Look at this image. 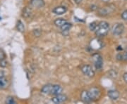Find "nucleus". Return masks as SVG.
<instances>
[{"instance_id": "1", "label": "nucleus", "mask_w": 127, "mask_h": 104, "mask_svg": "<svg viewBox=\"0 0 127 104\" xmlns=\"http://www.w3.org/2000/svg\"><path fill=\"white\" fill-rule=\"evenodd\" d=\"M109 30V23L106 21H101L97 24L95 30V35L97 37H104L107 35Z\"/></svg>"}, {"instance_id": "2", "label": "nucleus", "mask_w": 127, "mask_h": 104, "mask_svg": "<svg viewBox=\"0 0 127 104\" xmlns=\"http://www.w3.org/2000/svg\"><path fill=\"white\" fill-rule=\"evenodd\" d=\"M92 59L94 63L95 68L97 70H100L102 68L103 66V61H102V58L99 54H95L93 55L92 56Z\"/></svg>"}, {"instance_id": "3", "label": "nucleus", "mask_w": 127, "mask_h": 104, "mask_svg": "<svg viewBox=\"0 0 127 104\" xmlns=\"http://www.w3.org/2000/svg\"><path fill=\"white\" fill-rule=\"evenodd\" d=\"M88 93H89V95L91 96L92 101H97V99H99L100 95H101L100 90L97 87L91 88L90 90L88 91Z\"/></svg>"}, {"instance_id": "4", "label": "nucleus", "mask_w": 127, "mask_h": 104, "mask_svg": "<svg viewBox=\"0 0 127 104\" xmlns=\"http://www.w3.org/2000/svg\"><path fill=\"white\" fill-rule=\"evenodd\" d=\"M81 71L83 73L89 77H93L95 75V72L93 70V68L91 65H85L81 68Z\"/></svg>"}, {"instance_id": "5", "label": "nucleus", "mask_w": 127, "mask_h": 104, "mask_svg": "<svg viewBox=\"0 0 127 104\" xmlns=\"http://www.w3.org/2000/svg\"><path fill=\"white\" fill-rule=\"evenodd\" d=\"M124 30V25L123 23H117L115 25H114L112 29V32L114 35L119 36L121 35Z\"/></svg>"}, {"instance_id": "6", "label": "nucleus", "mask_w": 127, "mask_h": 104, "mask_svg": "<svg viewBox=\"0 0 127 104\" xmlns=\"http://www.w3.org/2000/svg\"><path fill=\"white\" fill-rule=\"evenodd\" d=\"M67 100V96L65 94H58L56 95L55 97H53L52 99V101L55 104H60V103H63L65 102Z\"/></svg>"}, {"instance_id": "7", "label": "nucleus", "mask_w": 127, "mask_h": 104, "mask_svg": "<svg viewBox=\"0 0 127 104\" xmlns=\"http://www.w3.org/2000/svg\"><path fill=\"white\" fill-rule=\"evenodd\" d=\"M114 10V7H111V6H107V7H103L99 9V14L100 16H105L109 14L111 12H112Z\"/></svg>"}, {"instance_id": "8", "label": "nucleus", "mask_w": 127, "mask_h": 104, "mask_svg": "<svg viewBox=\"0 0 127 104\" xmlns=\"http://www.w3.org/2000/svg\"><path fill=\"white\" fill-rule=\"evenodd\" d=\"M81 99L82 101L84 103H91L92 101L91 96L89 95V93L88 91H83L81 94Z\"/></svg>"}, {"instance_id": "9", "label": "nucleus", "mask_w": 127, "mask_h": 104, "mask_svg": "<svg viewBox=\"0 0 127 104\" xmlns=\"http://www.w3.org/2000/svg\"><path fill=\"white\" fill-rule=\"evenodd\" d=\"M31 5L34 8H42L45 6V1L43 0H31Z\"/></svg>"}, {"instance_id": "10", "label": "nucleus", "mask_w": 127, "mask_h": 104, "mask_svg": "<svg viewBox=\"0 0 127 104\" xmlns=\"http://www.w3.org/2000/svg\"><path fill=\"white\" fill-rule=\"evenodd\" d=\"M52 11L56 15H62L67 11V9H66V7H65L64 6H59L57 7H55Z\"/></svg>"}, {"instance_id": "11", "label": "nucleus", "mask_w": 127, "mask_h": 104, "mask_svg": "<svg viewBox=\"0 0 127 104\" xmlns=\"http://www.w3.org/2000/svg\"><path fill=\"white\" fill-rule=\"evenodd\" d=\"M107 95L109 98L112 100H117L118 99L119 97V93L118 91L117 90H109L107 92Z\"/></svg>"}, {"instance_id": "12", "label": "nucleus", "mask_w": 127, "mask_h": 104, "mask_svg": "<svg viewBox=\"0 0 127 104\" xmlns=\"http://www.w3.org/2000/svg\"><path fill=\"white\" fill-rule=\"evenodd\" d=\"M62 87L60 85H52V91H51V94L53 95H58L62 94Z\"/></svg>"}, {"instance_id": "13", "label": "nucleus", "mask_w": 127, "mask_h": 104, "mask_svg": "<svg viewBox=\"0 0 127 104\" xmlns=\"http://www.w3.org/2000/svg\"><path fill=\"white\" fill-rule=\"evenodd\" d=\"M52 85L48 84H46L45 86H42V89H41V92L44 94H51V91H52Z\"/></svg>"}, {"instance_id": "14", "label": "nucleus", "mask_w": 127, "mask_h": 104, "mask_svg": "<svg viewBox=\"0 0 127 104\" xmlns=\"http://www.w3.org/2000/svg\"><path fill=\"white\" fill-rule=\"evenodd\" d=\"M67 21L65 20V19H63V18H58V19H56L55 21V25L57 27H62L63 25L65 23H66Z\"/></svg>"}, {"instance_id": "15", "label": "nucleus", "mask_w": 127, "mask_h": 104, "mask_svg": "<svg viewBox=\"0 0 127 104\" xmlns=\"http://www.w3.org/2000/svg\"><path fill=\"white\" fill-rule=\"evenodd\" d=\"M71 27H72V24L66 22V23H64L63 25L61 27V30H62V31H63V32H67V31H68V30L71 29Z\"/></svg>"}, {"instance_id": "16", "label": "nucleus", "mask_w": 127, "mask_h": 104, "mask_svg": "<svg viewBox=\"0 0 127 104\" xmlns=\"http://www.w3.org/2000/svg\"><path fill=\"white\" fill-rule=\"evenodd\" d=\"M16 27H17V29H18V30H19L20 32H23V31H24V30H25V27H24V25H23V23H22V22H21V21H18Z\"/></svg>"}, {"instance_id": "17", "label": "nucleus", "mask_w": 127, "mask_h": 104, "mask_svg": "<svg viewBox=\"0 0 127 104\" xmlns=\"http://www.w3.org/2000/svg\"><path fill=\"white\" fill-rule=\"evenodd\" d=\"M6 84V80L4 79V77L0 78V89L4 88Z\"/></svg>"}, {"instance_id": "18", "label": "nucleus", "mask_w": 127, "mask_h": 104, "mask_svg": "<svg viewBox=\"0 0 127 104\" xmlns=\"http://www.w3.org/2000/svg\"><path fill=\"white\" fill-rule=\"evenodd\" d=\"M31 14V9H29L28 7H26V9H24V11H23V16H25V17H28V16H30V15Z\"/></svg>"}, {"instance_id": "19", "label": "nucleus", "mask_w": 127, "mask_h": 104, "mask_svg": "<svg viewBox=\"0 0 127 104\" xmlns=\"http://www.w3.org/2000/svg\"><path fill=\"white\" fill-rule=\"evenodd\" d=\"M97 23H96V22H93V23H91L90 24L89 28L92 31H95V30H96V28H97Z\"/></svg>"}, {"instance_id": "20", "label": "nucleus", "mask_w": 127, "mask_h": 104, "mask_svg": "<svg viewBox=\"0 0 127 104\" xmlns=\"http://www.w3.org/2000/svg\"><path fill=\"white\" fill-rule=\"evenodd\" d=\"M6 104H16V101H15V100L13 97H11V96H9L8 97L6 100Z\"/></svg>"}, {"instance_id": "21", "label": "nucleus", "mask_w": 127, "mask_h": 104, "mask_svg": "<svg viewBox=\"0 0 127 104\" xmlns=\"http://www.w3.org/2000/svg\"><path fill=\"white\" fill-rule=\"evenodd\" d=\"M7 65V62L4 59H1L0 60V66L2 67V68H5L6 66Z\"/></svg>"}, {"instance_id": "22", "label": "nucleus", "mask_w": 127, "mask_h": 104, "mask_svg": "<svg viewBox=\"0 0 127 104\" xmlns=\"http://www.w3.org/2000/svg\"><path fill=\"white\" fill-rule=\"evenodd\" d=\"M122 19H124V20L127 21V10L124 11L122 14Z\"/></svg>"}, {"instance_id": "23", "label": "nucleus", "mask_w": 127, "mask_h": 104, "mask_svg": "<svg viewBox=\"0 0 127 104\" xmlns=\"http://www.w3.org/2000/svg\"><path fill=\"white\" fill-rule=\"evenodd\" d=\"M122 61H127V51L122 54Z\"/></svg>"}, {"instance_id": "24", "label": "nucleus", "mask_w": 127, "mask_h": 104, "mask_svg": "<svg viewBox=\"0 0 127 104\" xmlns=\"http://www.w3.org/2000/svg\"><path fill=\"white\" fill-rule=\"evenodd\" d=\"M4 57H5L4 53L3 52V51H2V50L0 49V60H1V59H4Z\"/></svg>"}, {"instance_id": "25", "label": "nucleus", "mask_w": 127, "mask_h": 104, "mask_svg": "<svg viewBox=\"0 0 127 104\" xmlns=\"http://www.w3.org/2000/svg\"><path fill=\"white\" fill-rule=\"evenodd\" d=\"M34 34L36 37H39L40 35V31L39 30H34Z\"/></svg>"}, {"instance_id": "26", "label": "nucleus", "mask_w": 127, "mask_h": 104, "mask_svg": "<svg viewBox=\"0 0 127 104\" xmlns=\"http://www.w3.org/2000/svg\"><path fill=\"white\" fill-rule=\"evenodd\" d=\"M123 78H124V80L127 83V72H126V73H124V75H123Z\"/></svg>"}, {"instance_id": "27", "label": "nucleus", "mask_w": 127, "mask_h": 104, "mask_svg": "<svg viewBox=\"0 0 127 104\" xmlns=\"http://www.w3.org/2000/svg\"><path fill=\"white\" fill-rule=\"evenodd\" d=\"M74 1H75V2H76V4H80L82 1V0H74Z\"/></svg>"}, {"instance_id": "28", "label": "nucleus", "mask_w": 127, "mask_h": 104, "mask_svg": "<svg viewBox=\"0 0 127 104\" xmlns=\"http://www.w3.org/2000/svg\"><path fill=\"white\" fill-rule=\"evenodd\" d=\"M103 2H108V1H109V0H102Z\"/></svg>"}]
</instances>
